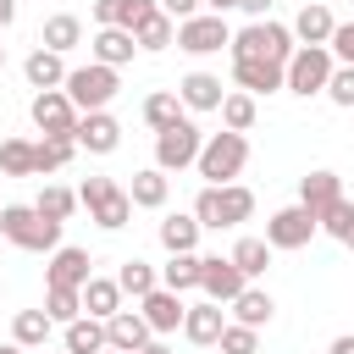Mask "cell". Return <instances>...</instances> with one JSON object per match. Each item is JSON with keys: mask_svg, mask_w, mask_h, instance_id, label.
Segmentation results:
<instances>
[{"mask_svg": "<svg viewBox=\"0 0 354 354\" xmlns=\"http://www.w3.org/2000/svg\"><path fill=\"white\" fill-rule=\"evenodd\" d=\"M0 238L17 243V249H28V254H55L61 249V221L39 216L33 205H6L0 210Z\"/></svg>", "mask_w": 354, "mask_h": 354, "instance_id": "obj_1", "label": "cell"}, {"mask_svg": "<svg viewBox=\"0 0 354 354\" xmlns=\"http://www.w3.org/2000/svg\"><path fill=\"white\" fill-rule=\"evenodd\" d=\"M293 50H299V39L282 22H249V28L232 33V61H277V66H288Z\"/></svg>", "mask_w": 354, "mask_h": 354, "instance_id": "obj_2", "label": "cell"}, {"mask_svg": "<svg viewBox=\"0 0 354 354\" xmlns=\"http://www.w3.org/2000/svg\"><path fill=\"white\" fill-rule=\"evenodd\" d=\"M249 216H254V194H249L243 183H227V188H210V183H205L199 199H194V221H199V227H216V232H221V227H243Z\"/></svg>", "mask_w": 354, "mask_h": 354, "instance_id": "obj_3", "label": "cell"}, {"mask_svg": "<svg viewBox=\"0 0 354 354\" xmlns=\"http://www.w3.org/2000/svg\"><path fill=\"white\" fill-rule=\"evenodd\" d=\"M194 166H199V177H205L210 188H227V183L249 166V138H243V133H210Z\"/></svg>", "mask_w": 354, "mask_h": 354, "instance_id": "obj_4", "label": "cell"}, {"mask_svg": "<svg viewBox=\"0 0 354 354\" xmlns=\"http://www.w3.org/2000/svg\"><path fill=\"white\" fill-rule=\"evenodd\" d=\"M77 205H83V210H88V221H100L105 232L127 227V216H133V194H127L122 183H111V177H83Z\"/></svg>", "mask_w": 354, "mask_h": 354, "instance_id": "obj_5", "label": "cell"}, {"mask_svg": "<svg viewBox=\"0 0 354 354\" xmlns=\"http://www.w3.org/2000/svg\"><path fill=\"white\" fill-rule=\"evenodd\" d=\"M66 100L88 116V111H105L111 100H116V88H122V77H116V66H100V61H88V66H72L66 72Z\"/></svg>", "mask_w": 354, "mask_h": 354, "instance_id": "obj_6", "label": "cell"}, {"mask_svg": "<svg viewBox=\"0 0 354 354\" xmlns=\"http://www.w3.org/2000/svg\"><path fill=\"white\" fill-rule=\"evenodd\" d=\"M332 72H337V61H332V50H326V44H299V50H293V61H288V94H299V100L326 94Z\"/></svg>", "mask_w": 354, "mask_h": 354, "instance_id": "obj_7", "label": "cell"}, {"mask_svg": "<svg viewBox=\"0 0 354 354\" xmlns=\"http://www.w3.org/2000/svg\"><path fill=\"white\" fill-rule=\"evenodd\" d=\"M199 149H205V133H199L188 116L171 122L166 133H155V166H160V171H183V166H194Z\"/></svg>", "mask_w": 354, "mask_h": 354, "instance_id": "obj_8", "label": "cell"}, {"mask_svg": "<svg viewBox=\"0 0 354 354\" xmlns=\"http://www.w3.org/2000/svg\"><path fill=\"white\" fill-rule=\"evenodd\" d=\"M177 50H188V55H216V50H232V28H227V17L199 11V17L177 22Z\"/></svg>", "mask_w": 354, "mask_h": 354, "instance_id": "obj_9", "label": "cell"}, {"mask_svg": "<svg viewBox=\"0 0 354 354\" xmlns=\"http://www.w3.org/2000/svg\"><path fill=\"white\" fill-rule=\"evenodd\" d=\"M28 116H33V127L44 133V138H72L77 133V105L66 100V88H44V94H33V105H28Z\"/></svg>", "mask_w": 354, "mask_h": 354, "instance_id": "obj_10", "label": "cell"}, {"mask_svg": "<svg viewBox=\"0 0 354 354\" xmlns=\"http://www.w3.org/2000/svg\"><path fill=\"white\" fill-rule=\"evenodd\" d=\"M315 232H321V221H315L304 205H282V210L266 221V243H271V249H304Z\"/></svg>", "mask_w": 354, "mask_h": 354, "instance_id": "obj_11", "label": "cell"}, {"mask_svg": "<svg viewBox=\"0 0 354 354\" xmlns=\"http://www.w3.org/2000/svg\"><path fill=\"white\" fill-rule=\"evenodd\" d=\"M138 315L149 321V332H155V337H166V332H177V326H183L188 304H183V293L155 288V293H144V299H138Z\"/></svg>", "mask_w": 354, "mask_h": 354, "instance_id": "obj_12", "label": "cell"}, {"mask_svg": "<svg viewBox=\"0 0 354 354\" xmlns=\"http://www.w3.org/2000/svg\"><path fill=\"white\" fill-rule=\"evenodd\" d=\"M77 149H88V155H111L116 144H122V122L111 116V111H88V116H77Z\"/></svg>", "mask_w": 354, "mask_h": 354, "instance_id": "obj_13", "label": "cell"}, {"mask_svg": "<svg viewBox=\"0 0 354 354\" xmlns=\"http://www.w3.org/2000/svg\"><path fill=\"white\" fill-rule=\"evenodd\" d=\"M199 288H205V299H216V304H232V299L249 288V277H243L232 260H221V254H205V277H199Z\"/></svg>", "mask_w": 354, "mask_h": 354, "instance_id": "obj_14", "label": "cell"}, {"mask_svg": "<svg viewBox=\"0 0 354 354\" xmlns=\"http://www.w3.org/2000/svg\"><path fill=\"white\" fill-rule=\"evenodd\" d=\"M221 332H227V315H221V304H216V299L188 304V315H183V337H188V343L216 348V343H221Z\"/></svg>", "mask_w": 354, "mask_h": 354, "instance_id": "obj_15", "label": "cell"}, {"mask_svg": "<svg viewBox=\"0 0 354 354\" xmlns=\"http://www.w3.org/2000/svg\"><path fill=\"white\" fill-rule=\"evenodd\" d=\"M232 83L243 94H277V88H288V66H277V61H232Z\"/></svg>", "mask_w": 354, "mask_h": 354, "instance_id": "obj_16", "label": "cell"}, {"mask_svg": "<svg viewBox=\"0 0 354 354\" xmlns=\"http://www.w3.org/2000/svg\"><path fill=\"white\" fill-rule=\"evenodd\" d=\"M44 277H50V288H88V249H72V243H61L55 254H50V266H44Z\"/></svg>", "mask_w": 354, "mask_h": 354, "instance_id": "obj_17", "label": "cell"}, {"mask_svg": "<svg viewBox=\"0 0 354 354\" xmlns=\"http://www.w3.org/2000/svg\"><path fill=\"white\" fill-rule=\"evenodd\" d=\"M149 337H155V332H149V321H144L138 310H116V315L105 321V343H111L116 354H138Z\"/></svg>", "mask_w": 354, "mask_h": 354, "instance_id": "obj_18", "label": "cell"}, {"mask_svg": "<svg viewBox=\"0 0 354 354\" xmlns=\"http://www.w3.org/2000/svg\"><path fill=\"white\" fill-rule=\"evenodd\" d=\"M177 100H183V111H221L227 88H221L216 72H188V77L177 83Z\"/></svg>", "mask_w": 354, "mask_h": 354, "instance_id": "obj_19", "label": "cell"}, {"mask_svg": "<svg viewBox=\"0 0 354 354\" xmlns=\"http://www.w3.org/2000/svg\"><path fill=\"white\" fill-rule=\"evenodd\" d=\"M343 199V183H337V171H310V177H299V205L321 221L332 205Z\"/></svg>", "mask_w": 354, "mask_h": 354, "instance_id": "obj_20", "label": "cell"}, {"mask_svg": "<svg viewBox=\"0 0 354 354\" xmlns=\"http://www.w3.org/2000/svg\"><path fill=\"white\" fill-rule=\"evenodd\" d=\"M149 11H160V0H94V22L100 28H138Z\"/></svg>", "mask_w": 354, "mask_h": 354, "instance_id": "obj_21", "label": "cell"}, {"mask_svg": "<svg viewBox=\"0 0 354 354\" xmlns=\"http://www.w3.org/2000/svg\"><path fill=\"white\" fill-rule=\"evenodd\" d=\"M66 72H72V66H66L55 50H44V44L22 61V77H28V88H39V94H44V88H61V83H66Z\"/></svg>", "mask_w": 354, "mask_h": 354, "instance_id": "obj_22", "label": "cell"}, {"mask_svg": "<svg viewBox=\"0 0 354 354\" xmlns=\"http://www.w3.org/2000/svg\"><path fill=\"white\" fill-rule=\"evenodd\" d=\"M88 50H94V61H100V66H127V61H133V50H138V39H133L127 28H100V33L88 39Z\"/></svg>", "mask_w": 354, "mask_h": 354, "instance_id": "obj_23", "label": "cell"}, {"mask_svg": "<svg viewBox=\"0 0 354 354\" xmlns=\"http://www.w3.org/2000/svg\"><path fill=\"white\" fill-rule=\"evenodd\" d=\"M332 33H337L332 6H304V11L293 17V39H299V44H332Z\"/></svg>", "mask_w": 354, "mask_h": 354, "instance_id": "obj_24", "label": "cell"}, {"mask_svg": "<svg viewBox=\"0 0 354 354\" xmlns=\"http://www.w3.org/2000/svg\"><path fill=\"white\" fill-rule=\"evenodd\" d=\"M39 44H44V50H55V55H66V50H77V44H83V22H77L72 11H55V17L39 28Z\"/></svg>", "mask_w": 354, "mask_h": 354, "instance_id": "obj_25", "label": "cell"}, {"mask_svg": "<svg viewBox=\"0 0 354 354\" xmlns=\"http://www.w3.org/2000/svg\"><path fill=\"white\" fill-rule=\"evenodd\" d=\"M127 194H133L138 210H160L166 194H171V177H166L160 166H144V171H133V188H127Z\"/></svg>", "mask_w": 354, "mask_h": 354, "instance_id": "obj_26", "label": "cell"}, {"mask_svg": "<svg viewBox=\"0 0 354 354\" xmlns=\"http://www.w3.org/2000/svg\"><path fill=\"white\" fill-rule=\"evenodd\" d=\"M83 310H88L94 321H111V315L122 310V282H116V277H88V288H83Z\"/></svg>", "mask_w": 354, "mask_h": 354, "instance_id": "obj_27", "label": "cell"}, {"mask_svg": "<svg viewBox=\"0 0 354 354\" xmlns=\"http://www.w3.org/2000/svg\"><path fill=\"white\" fill-rule=\"evenodd\" d=\"M271 315H277V304H271L266 288H243V293L232 299V321H238V326H254V332H260V326H271Z\"/></svg>", "mask_w": 354, "mask_h": 354, "instance_id": "obj_28", "label": "cell"}, {"mask_svg": "<svg viewBox=\"0 0 354 354\" xmlns=\"http://www.w3.org/2000/svg\"><path fill=\"white\" fill-rule=\"evenodd\" d=\"M61 343H66V354H105L111 343H105V321H94V315H77L66 332H61Z\"/></svg>", "mask_w": 354, "mask_h": 354, "instance_id": "obj_29", "label": "cell"}, {"mask_svg": "<svg viewBox=\"0 0 354 354\" xmlns=\"http://www.w3.org/2000/svg\"><path fill=\"white\" fill-rule=\"evenodd\" d=\"M199 277H205V254H171V260L160 266V288H171V293L199 288Z\"/></svg>", "mask_w": 354, "mask_h": 354, "instance_id": "obj_30", "label": "cell"}, {"mask_svg": "<svg viewBox=\"0 0 354 354\" xmlns=\"http://www.w3.org/2000/svg\"><path fill=\"white\" fill-rule=\"evenodd\" d=\"M50 332H55V321L44 310H17V321H11V343H22V348H44Z\"/></svg>", "mask_w": 354, "mask_h": 354, "instance_id": "obj_31", "label": "cell"}, {"mask_svg": "<svg viewBox=\"0 0 354 354\" xmlns=\"http://www.w3.org/2000/svg\"><path fill=\"white\" fill-rule=\"evenodd\" d=\"M254 116H260L254 94H243V88H227V100H221V127H227V133H249V127H254Z\"/></svg>", "mask_w": 354, "mask_h": 354, "instance_id": "obj_32", "label": "cell"}, {"mask_svg": "<svg viewBox=\"0 0 354 354\" xmlns=\"http://www.w3.org/2000/svg\"><path fill=\"white\" fill-rule=\"evenodd\" d=\"M199 221L194 216H166L160 221V243H166V254H194V243H199Z\"/></svg>", "mask_w": 354, "mask_h": 354, "instance_id": "obj_33", "label": "cell"}, {"mask_svg": "<svg viewBox=\"0 0 354 354\" xmlns=\"http://www.w3.org/2000/svg\"><path fill=\"white\" fill-rule=\"evenodd\" d=\"M227 260H232V266L254 282V277H266V266H271V243H266V238H238Z\"/></svg>", "mask_w": 354, "mask_h": 354, "instance_id": "obj_34", "label": "cell"}, {"mask_svg": "<svg viewBox=\"0 0 354 354\" xmlns=\"http://www.w3.org/2000/svg\"><path fill=\"white\" fill-rule=\"evenodd\" d=\"M133 39H138V50H166V44H177V22H171L166 11H149V17L133 28Z\"/></svg>", "mask_w": 354, "mask_h": 354, "instance_id": "obj_35", "label": "cell"}, {"mask_svg": "<svg viewBox=\"0 0 354 354\" xmlns=\"http://www.w3.org/2000/svg\"><path fill=\"white\" fill-rule=\"evenodd\" d=\"M72 155H77V138H39V144H33V177L61 171Z\"/></svg>", "mask_w": 354, "mask_h": 354, "instance_id": "obj_36", "label": "cell"}, {"mask_svg": "<svg viewBox=\"0 0 354 354\" xmlns=\"http://www.w3.org/2000/svg\"><path fill=\"white\" fill-rule=\"evenodd\" d=\"M44 315L55 326H72L83 315V288H44Z\"/></svg>", "mask_w": 354, "mask_h": 354, "instance_id": "obj_37", "label": "cell"}, {"mask_svg": "<svg viewBox=\"0 0 354 354\" xmlns=\"http://www.w3.org/2000/svg\"><path fill=\"white\" fill-rule=\"evenodd\" d=\"M144 122H149L155 133H166L171 122H183V100H177V88H160V94H149V100H144Z\"/></svg>", "mask_w": 354, "mask_h": 354, "instance_id": "obj_38", "label": "cell"}, {"mask_svg": "<svg viewBox=\"0 0 354 354\" xmlns=\"http://www.w3.org/2000/svg\"><path fill=\"white\" fill-rule=\"evenodd\" d=\"M116 282H122V293L144 299V293H155V288H160V271H155V266H144V260H122Z\"/></svg>", "mask_w": 354, "mask_h": 354, "instance_id": "obj_39", "label": "cell"}, {"mask_svg": "<svg viewBox=\"0 0 354 354\" xmlns=\"http://www.w3.org/2000/svg\"><path fill=\"white\" fill-rule=\"evenodd\" d=\"M0 171L6 177H33V144L28 138H6L0 144Z\"/></svg>", "mask_w": 354, "mask_h": 354, "instance_id": "obj_40", "label": "cell"}, {"mask_svg": "<svg viewBox=\"0 0 354 354\" xmlns=\"http://www.w3.org/2000/svg\"><path fill=\"white\" fill-rule=\"evenodd\" d=\"M33 210H39V216H50V221H66V216L77 210V194H72V188H55V183H50V188H39Z\"/></svg>", "mask_w": 354, "mask_h": 354, "instance_id": "obj_41", "label": "cell"}, {"mask_svg": "<svg viewBox=\"0 0 354 354\" xmlns=\"http://www.w3.org/2000/svg\"><path fill=\"white\" fill-rule=\"evenodd\" d=\"M321 227H326V232H332L343 249H354V199H337V205L321 216Z\"/></svg>", "mask_w": 354, "mask_h": 354, "instance_id": "obj_42", "label": "cell"}, {"mask_svg": "<svg viewBox=\"0 0 354 354\" xmlns=\"http://www.w3.org/2000/svg\"><path fill=\"white\" fill-rule=\"evenodd\" d=\"M221 354H260V332L254 326H238V321H227V332H221V343H216Z\"/></svg>", "mask_w": 354, "mask_h": 354, "instance_id": "obj_43", "label": "cell"}, {"mask_svg": "<svg viewBox=\"0 0 354 354\" xmlns=\"http://www.w3.org/2000/svg\"><path fill=\"white\" fill-rule=\"evenodd\" d=\"M326 100H332V105H343V111H354V66H337V72H332Z\"/></svg>", "mask_w": 354, "mask_h": 354, "instance_id": "obj_44", "label": "cell"}, {"mask_svg": "<svg viewBox=\"0 0 354 354\" xmlns=\"http://www.w3.org/2000/svg\"><path fill=\"white\" fill-rule=\"evenodd\" d=\"M332 61H343V66H354V22H337V33H332Z\"/></svg>", "mask_w": 354, "mask_h": 354, "instance_id": "obj_45", "label": "cell"}, {"mask_svg": "<svg viewBox=\"0 0 354 354\" xmlns=\"http://www.w3.org/2000/svg\"><path fill=\"white\" fill-rule=\"evenodd\" d=\"M199 6H205V0H160V11H166L171 22H188V17H199Z\"/></svg>", "mask_w": 354, "mask_h": 354, "instance_id": "obj_46", "label": "cell"}, {"mask_svg": "<svg viewBox=\"0 0 354 354\" xmlns=\"http://www.w3.org/2000/svg\"><path fill=\"white\" fill-rule=\"evenodd\" d=\"M238 11H249V17H254V22H266V11H271V0H243V6H238Z\"/></svg>", "mask_w": 354, "mask_h": 354, "instance_id": "obj_47", "label": "cell"}, {"mask_svg": "<svg viewBox=\"0 0 354 354\" xmlns=\"http://www.w3.org/2000/svg\"><path fill=\"white\" fill-rule=\"evenodd\" d=\"M243 0H205V11H216V17H227V11H238Z\"/></svg>", "mask_w": 354, "mask_h": 354, "instance_id": "obj_48", "label": "cell"}, {"mask_svg": "<svg viewBox=\"0 0 354 354\" xmlns=\"http://www.w3.org/2000/svg\"><path fill=\"white\" fill-rule=\"evenodd\" d=\"M326 354H354V337H348V332H343V337H332V348H326Z\"/></svg>", "mask_w": 354, "mask_h": 354, "instance_id": "obj_49", "label": "cell"}, {"mask_svg": "<svg viewBox=\"0 0 354 354\" xmlns=\"http://www.w3.org/2000/svg\"><path fill=\"white\" fill-rule=\"evenodd\" d=\"M138 354H171V343H166V337H149V343H144Z\"/></svg>", "mask_w": 354, "mask_h": 354, "instance_id": "obj_50", "label": "cell"}, {"mask_svg": "<svg viewBox=\"0 0 354 354\" xmlns=\"http://www.w3.org/2000/svg\"><path fill=\"white\" fill-rule=\"evenodd\" d=\"M17 22V0H0V28H11Z\"/></svg>", "mask_w": 354, "mask_h": 354, "instance_id": "obj_51", "label": "cell"}, {"mask_svg": "<svg viewBox=\"0 0 354 354\" xmlns=\"http://www.w3.org/2000/svg\"><path fill=\"white\" fill-rule=\"evenodd\" d=\"M0 354H28V348L22 343H0Z\"/></svg>", "mask_w": 354, "mask_h": 354, "instance_id": "obj_52", "label": "cell"}, {"mask_svg": "<svg viewBox=\"0 0 354 354\" xmlns=\"http://www.w3.org/2000/svg\"><path fill=\"white\" fill-rule=\"evenodd\" d=\"M0 66H6V44H0Z\"/></svg>", "mask_w": 354, "mask_h": 354, "instance_id": "obj_53", "label": "cell"}, {"mask_svg": "<svg viewBox=\"0 0 354 354\" xmlns=\"http://www.w3.org/2000/svg\"><path fill=\"white\" fill-rule=\"evenodd\" d=\"M105 354H116V348H105Z\"/></svg>", "mask_w": 354, "mask_h": 354, "instance_id": "obj_54", "label": "cell"}, {"mask_svg": "<svg viewBox=\"0 0 354 354\" xmlns=\"http://www.w3.org/2000/svg\"><path fill=\"white\" fill-rule=\"evenodd\" d=\"M61 354H66V348H61Z\"/></svg>", "mask_w": 354, "mask_h": 354, "instance_id": "obj_55", "label": "cell"}]
</instances>
